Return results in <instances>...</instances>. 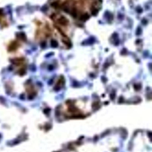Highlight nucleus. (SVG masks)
<instances>
[{"instance_id":"f257e3e1","label":"nucleus","mask_w":152,"mask_h":152,"mask_svg":"<svg viewBox=\"0 0 152 152\" xmlns=\"http://www.w3.org/2000/svg\"><path fill=\"white\" fill-rule=\"evenodd\" d=\"M59 22L60 24H62V25H66V24L68 23V21H67V19H65V18L61 17L60 19H59Z\"/></svg>"},{"instance_id":"f03ea898","label":"nucleus","mask_w":152,"mask_h":152,"mask_svg":"<svg viewBox=\"0 0 152 152\" xmlns=\"http://www.w3.org/2000/svg\"><path fill=\"white\" fill-rule=\"evenodd\" d=\"M51 45L53 46V47H56L58 45H57V43H56V42L55 41V40H53V41L51 42Z\"/></svg>"}]
</instances>
